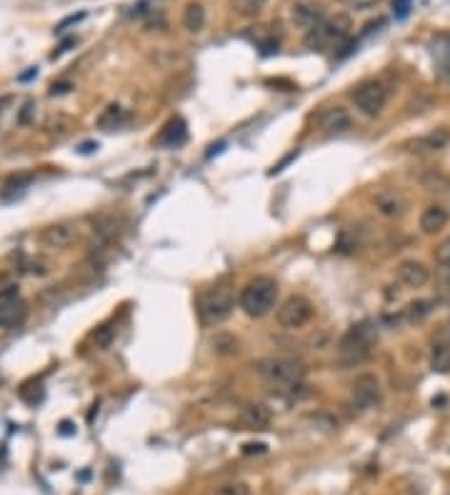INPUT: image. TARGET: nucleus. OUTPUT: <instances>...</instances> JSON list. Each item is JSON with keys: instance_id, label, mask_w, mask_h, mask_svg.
<instances>
[{"instance_id": "1a4fd4ad", "label": "nucleus", "mask_w": 450, "mask_h": 495, "mask_svg": "<svg viewBox=\"0 0 450 495\" xmlns=\"http://www.w3.org/2000/svg\"><path fill=\"white\" fill-rule=\"evenodd\" d=\"M450 221V213L445 205H428V208L420 213V218H418V225H420V233L423 235H435L440 233V230L448 225Z\"/></svg>"}, {"instance_id": "bb28decb", "label": "nucleus", "mask_w": 450, "mask_h": 495, "mask_svg": "<svg viewBox=\"0 0 450 495\" xmlns=\"http://www.w3.org/2000/svg\"><path fill=\"white\" fill-rule=\"evenodd\" d=\"M263 3H265V0H235V8H238V13L243 15H255L263 8Z\"/></svg>"}, {"instance_id": "412c9836", "label": "nucleus", "mask_w": 450, "mask_h": 495, "mask_svg": "<svg viewBox=\"0 0 450 495\" xmlns=\"http://www.w3.org/2000/svg\"><path fill=\"white\" fill-rule=\"evenodd\" d=\"M270 415L263 405H248L245 411H243V423L248 425V428H265Z\"/></svg>"}, {"instance_id": "4468645a", "label": "nucleus", "mask_w": 450, "mask_h": 495, "mask_svg": "<svg viewBox=\"0 0 450 495\" xmlns=\"http://www.w3.org/2000/svg\"><path fill=\"white\" fill-rule=\"evenodd\" d=\"M450 143V133L445 131H435L428 133V136H420L415 140L408 143V148L415 150V153H435V150H443Z\"/></svg>"}, {"instance_id": "f3484780", "label": "nucleus", "mask_w": 450, "mask_h": 495, "mask_svg": "<svg viewBox=\"0 0 450 495\" xmlns=\"http://www.w3.org/2000/svg\"><path fill=\"white\" fill-rule=\"evenodd\" d=\"M320 125H323L328 133H340V131H346L348 125H350V115H348L343 108H333V111H328L326 115H323Z\"/></svg>"}, {"instance_id": "cd10ccee", "label": "nucleus", "mask_w": 450, "mask_h": 495, "mask_svg": "<svg viewBox=\"0 0 450 495\" xmlns=\"http://www.w3.org/2000/svg\"><path fill=\"white\" fill-rule=\"evenodd\" d=\"M438 278H440V283H443V288H448L450 290V261L445 263H438Z\"/></svg>"}, {"instance_id": "2eb2a0df", "label": "nucleus", "mask_w": 450, "mask_h": 495, "mask_svg": "<svg viewBox=\"0 0 450 495\" xmlns=\"http://www.w3.org/2000/svg\"><path fill=\"white\" fill-rule=\"evenodd\" d=\"M26 315V308L23 303L15 298H0V328H10L18 326L20 320Z\"/></svg>"}, {"instance_id": "39448f33", "label": "nucleus", "mask_w": 450, "mask_h": 495, "mask_svg": "<svg viewBox=\"0 0 450 495\" xmlns=\"http://www.w3.org/2000/svg\"><path fill=\"white\" fill-rule=\"evenodd\" d=\"M348 28H350V20L346 18V15H335L333 20H323V23H318L315 28H310L306 35V43L310 48H318V50H323V48L328 46H340L343 40L348 38Z\"/></svg>"}, {"instance_id": "9b49d317", "label": "nucleus", "mask_w": 450, "mask_h": 495, "mask_svg": "<svg viewBox=\"0 0 450 495\" xmlns=\"http://www.w3.org/2000/svg\"><path fill=\"white\" fill-rule=\"evenodd\" d=\"M75 241V228L68 223H55L40 230V243L46 248H66Z\"/></svg>"}, {"instance_id": "393cba45", "label": "nucleus", "mask_w": 450, "mask_h": 495, "mask_svg": "<svg viewBox=\"0 0 450 495\" xmlns=\"http://www.w3.org/2000/svg\"><path fill=\"white\" fill-rule=\"evenodd\" d=\"M210 495H250V488L245 483L233 480V483H225V485H218Z\"/></svg>"}, {"instance_id": "4be33fe9", "label": "nucleus", "mask_w": 450, "mask_h": 495, "mask_svg": "<svg viewBox=\"0 0 450 495\" xmlns=\"http://www.w3.org/2000/svg\"><path fill=\"white\" fill-rule=\"evenodd\" d=\"M433 313V300H415L411 306L405 308V318L411 323H423L428 315Z\"/></svg>"}, {"instance_id": "a878e982", "label": "nucleus", "mask_w": 450, "mask_h": 495, "mask_svg": "<svg viewBox=\"0 0 450 495\" xmlns=\"http://www.w3.org/2000/svg\"><path fill=\"white\" fill-rule=\"evenodd\" d=\"M113 338H115V328L113 326H103L95 330V335H93V343H95V348H100V351H105V348L111 346Z\"/></svg>"}, {"instance_id": "5701e85b", "label": "nucleus", "mask_w": 450, "mask_h": 495, "mask_svg": "<svg viewBox=\"0 0 450 495\" xmlns=\"http://www.w3.org/2000/svg\"><path fill=\"white\" fill-rule=\"evenodd\" d=\"M213 351L218 355H235L238 353V340L228 333H218L216 338H213Z\"/></svg>"}, {"instance_id": "c85d7f7f", "label": "nucleus", "mask_w": 450, "mask_h": 495, "mask_svg": "<svg viewBox=\"0 0 450 495\" xmlns=\"http://www.w3.org/2000/svg\"><path fill=\"white\" fill-rule=\"evenodd\" d=\"M85 18V13H78V15H68L66 20H63V23H58V28H55V30H58V33H63V30H66L68 26H75V23H80V20Z\"/></svg>"}, {"instance_id": "7c9ffc66", "label": "nucleus", "mask_w": 450, "mask_h": 495, "mask_svg": "<svg viewBox=\"0 0 450 495\" xmlns=\"http://www.w3.org/2000/svg\"><path fill=\"white\" fill-rule=\"evenodd\" d=\"M93 150H98V143H83V145H80V153H85V156H88V153H93Z\"/></svg>"}, {"instance_id": "c756f323", "label": "nucleus", "mask_w": 450, "mask_h": 495, "mask_svg": "<svg viewBox=\"0 0 450 495\" xmlns=\"http://www.w3.org/2000/svg\"><path fill=\"white\" fill-rule=\"evenodd\" d=\"M243 453H245V456H250V453H265V445L263 443H248V445H243Z\"/></svg>"}, {"instance_id": "20e7f679", "label": "nucleus", "mask_w": 450, "mask_h": 495, "mask_svg": "<svg viewBox=\"0 0 450 495\" xmlns=\"http://www.w3.org/2000/svg\"><path fill=\"white\" fill-rule=\"evenodd\" d=\"M373 338H375V333H373L371 323H358V326H353L350 330L340 338V346H338V363L340 365H358L371 355V346H373Z\"/></svg>"}, {"instance_id": "6e6552de", "label": "nucleus", "mask_w": 450, "mask_h": 495, "mask_svg": "<svg viewBox=\"0 0 450 495\" xmlns=\"http://www.w3.org/2000/svg\"><path fill=\"white\" fill-rule=\"evenodd\" d=\"M353 400L358 408H375L380 403V380L373 373H360L353 380Z\"/></svg>"}, {"instance_id": "a211bd4d", "label": "nucleus", "mask_w": 450, "mask_h": 495, "mask_svg": "<svg viewBox=\"0 0 450 495\" xmlns=\"http://www.w3.org/2000/svg\"><path fill=\"white\" fill-rule=\"evenodd\" d=\"M183 26L188 28L190 33H198L205 26V10L200 3H188L183 10Z\"/></svg>"}, {"instance_id": "7ed1b4c3", "label": "nucleus", "mask_w": 450, "mask_h": 495, "mask_svg": "<svg viewBox=\"0 0 450 495\" xmlns=\"http://www.w3.org/2000/svg\"><path fill=\"white\" fill-rule=\"evenodd\" d=\"M255 371L268 385L281 391H293L303 383V365L288 358H263L255 363Z\"/></svg>"}, {"instance_id": "aec40b11", "label": "nucleus", "mask_w": 450, "mask_h": 495, "mask_svg": "<svg viewBox=\"0 0 450 495\" xmlns=\"http://www.w3.org/2000/svg\"><path fill=\"white\" fill-rule=\"evenodd\" d=\"M431 368L435 373H448L450 371V346L448 343H438V346H433Z\"/></svg>"}, {"instance_id": "ddd939ff", "label": "nucleus", "mask_w": 450, "mask_h": 495, "mask_svg": "<svg viewBox=\"0 0 450 495\" xmlns=\"http://www.w3.org/2000/svg\"><path fill=\"white\" fill-rule=\"evenodd\" d=\"M293 23L310 30L318 23H323V8L315 6V3H298V6H293Z\"/></svg>"}, {"instance_id": "9d476101", "label": "nucleus", "mask_w": 450, "mask_h": 495, "mask_svg": "<svg viewBox=\"0 0 450 495\" xmlns=\"http://www.w3.org/2000/svg\"><path fill=\"white\" fill-rule=\"evenodd\" d=\"M395 275H398V281L405 288H423L425 283L431 281V270L420 261H403L395 270Z\"/></svg>"}, {"instance_id": "f257e3e1", "label": "nucleus", "mask_w": 450, "mask_h": 495, "mask_svg": "<svg viewBox=\"0 0 450 495\" xmlns=\"http://www.w3.org/2000/svg\"><path fill=\"white\" fill-rule=\"evenodd\" d=\"M275 300H278V283L268 275H258L243 286L241 295H238V306L250 318H263L275 308Z\"/></svg>"}, {"instance_id": "f8f14e48", "label": "nucleus", "mask_w": 450, "mask_h": 495, "mask_svg": "<svg viewBox=\"0 0 450 495\" xmlns=\"http://www.w3.org/2000/svg\"><path fill=\"white\" fill-rule=\"evenodd\" d=\"M188 140V128H185V120L183 118H173L168 123L163 125V131L158 133L156 143L163 145V148H178V145H183Z\"/></svg>"}, {"instance_id": "b1692460", "label": "nucleus", "mask_w": 450, "mask_h": 495, "mask_svg": "<svg viewBox=\"0 0 450 495\" xmlns=\"http://www.w3.org/2000/svg\"><path fill=\"white\" fill-rule=\"evenodd\" d=\"M120 120H123V108H120V105H111V108H105V113L98 118L100 128H105V131L115 128Z\"/></svg>"}, {"instance_id": "0eeeda50", "label": "nucleus", "mask_w": 450, "mask_h": 495, "mask_svg": "<svg viewBox=\"0 0 450 495\" xmlns=\"http://www.w3.org/2000/svg\"><path fill=\"white\" fill-rule=\"evenodd\" d=\"M353 103L358 108V113L368 118H375L383 113L385 103H388V91L385 85L378 83V80H368V83H360L355 91L350 93Z\"/></svg>"}, {"instance_id": "6ab92c4d", "label": "nucleus", "mask_w": 450, "mask_h": 495, "mask_svg": "<svg viewBox=\"0 0 450 495\" xmlns=\"http://www.w3.org/2000/svg\"><path fill=\"white\" fill-rule=\"evenodd\" d=\"M375 208H378V213L385 215V218H398V215H403L405 203L391 193V196H380L378 200H375Z\"/></svg>"}, {"instance_id": "423d86ee", "label": "nucleus", "mask_w": 450, "mask_h": 495, "mask_svg": "<svg viewBox=\"0 0 450 495\" xmlns=\"http://www.w3.org/2000/svg\"><path fill=\"white\" fill-rule=\"evenodd\" d=\"M313 313H315V308L310 300L303 298V295H290V298L278 308L275 318H278V326L285 328V330H298V328L308 326V323L313 320Z\"/></svg>"}, {"instance_id": "f03ea898", "label": "nucleus", "mask_w": 450, "mask_h": 495, "mask_svg": "<svg viewBox=\"0 0 450 495\" xmlns=\"http://www.w3.org/2000/svg\"><path fill=\"white\" fill-rule=\"evenodd\" d=\"M233 308H235V295L228 286L208 288L205 293H200V298H198L196 303L198 320H200V326L205 328L221 326L223 320L230 318Z\"/></svg>"}, {"instance_id": "dca6fc26", "label": "nucleus", "mask_w": 450, "mask_h": 495, "mask_svg": "<svg viewBox=\"0 0 450 495\" xmlns=\"http://www.w3.org/2000/svg\"><path fill=\"white\" fill-rule=\"evenodd\" d=\"M433 58H435V66L440 71L443 78L450 80V35H440L433 43Z\"/></svg>"}, {"instance_id": "2f4dec72", "label": "nucleus", "mask_w": 450, "mask_h": 495, "mask_svg": "<svg viewBox=\"0 0 450 495\" xmlns=\"http://www.w3.org/2000/svg\"><path fill=\"white\" fill-rule=\"evenodd\" d=\"M68 88H71V85L68 83H60V85H53V95H55V93H66Z\"/></svg>"}]
</instances>
